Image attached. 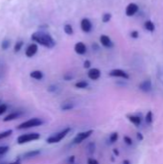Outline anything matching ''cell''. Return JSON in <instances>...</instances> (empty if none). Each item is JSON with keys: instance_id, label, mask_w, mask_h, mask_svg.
<instances>
[{"instance_id": "cell-1", "label": "cell", "mask_w": 163, "mask_h": 164, "mask_svg": "<svg viewBox=\"0 0 163 164\" xmlns=\"http://www.w3.org/2000/svg\"><path fill=\"white\" fill-rule=\"evenodd\" d=\"M32 39L34 41H36L37 43H39L45 46L47 48H53L55 46V41L53 38L47 33L44 32H36L32 35Z\"/></svg>"}, {"instance_id": "cell-2", "label": "cell", "mask_w": 163, "mask_h": 164, "mask_svg": "<svg viewBox=\"0 0 163 164\" xmlns=\"http://www.w3.org/2000/svg\"><path fill=\"white\" fill-rule=\"evenodd\" d=\"M70 131H71L70 128H65V129L63 130V131L50 135V136L46 139V143H48V144H56V143L60 142V141L63 140L64 138H65V136L70 133Z\"/></svg>"}, {"instance_id": "cell-3", "label": "cell", "mask_w": 163, "mask_h": 164, "mask_svg": "<svg viewBox=\"0 0 163 164\" xmlns=\"http://www.w3.org/2000/svg\"><path fill=\"white\" fill-rule=\"evenodd\" d=\"M43 124V121L41 118H31V119L22 122L20 125L16 127L18 130H27V129H31V128H35V127H39Z\"/></svg>"}, {"instance_id": "cell-4", "label": "cell", "mask_w": 163, "mask_h": 164, "mask_svg": "<svg viewBox=\"0 0 163 164\" xmlns=\"http://www.w3.org/2000/svg\"><path fill=\"white\" fill-rule=\"evenodd\" d=\"M41 138V134L37 133H24L21 134L18 137L16 141H18V144L22 145L28 142H32V141H36Z\"/></svg>"}, {"instance_id": "cell-5", "label": "cell", "mask_w": 163, "mask_h": 164, "mask_svg": "<svg viewBox=\"0 0 163 164\" xmlns=\"http://www.w3.org/2000/svg\"><path fill=\"white\" fill-rule=\"evenodd\" d=\"M92 133H93V130H88V131L81 132V133H77L76 136L73 138V140H72V144H74V145L81 144L85 140H86L89 136H91Z\"/></svg>"}, {"instance_id": "cell-6", "label": "cell", "mask_w": 163, "mask_h": 164, "mask_svg": "<svg viewBox=\"0 0 163 164\" xmlns=\"http://www.w3.org/2000/svg\"><path fill=\"white\" fill-rule=\"evenodd\" d=\"M109 75L110 77H114V78H122V79H125V80H129L130 79V75L128 73L122 69H112Z\"/></svg>"}, {"instance_id": "cell-7", "label": "cell", "mask_w": 163, "mask_h": 164, "mask_svg": "<svg viewBox=\"0 0 163 164\" xmlns=\"http://www.w3.org/2000/svg\"><path fill=\"white\" fill-rule=\"evenodd\" d=\"M139 89L142 90L144 92H150L152 89H153V84H152V81L151 80H145L143 82H141L138 86Z\"/></svg>"}, {"instance_id": "cell-8", "label": "cell", "mask_w": 163, "mask_h": 164, "mask_svg": "<svg viewBox=\"0 0 163 164\" xmlns=\"http://www.w3.org/2000/svg\"><path fill=\"white\" fill-rule=\"evenodd\" d=\"M23 114V112L22 111H19V110H16V111H13L11 112L10 114H8L6 117L3 119V122H10V121H13V120H15V119H18L20 118Z\"/></svg>"}, {"instance_id": "cell-9", "label": "cell", "mask_w": 163, "mask_h": 164, "mask_svg": "<svg viewBox=\"0 0 163 164\" xmlns=\"http://www.w3.org/2000/svg\"><path fill=\"white\" fill-rule=\"evenodd\" d=\"M128 120L130 121L132 124H133L135 127H139L142 123V118L139 115H134V114H128L127 115Z\"/></svg>"}, {"instance_id": "cell-10", "label": "cell", "mask_w": 163, "mask_h": 164, "mask_svg": "<svg viewBox=\"0 0 163 164\" xmlns=\"http://www.w3.org/2000/svg\"><path fill=\"white\" fill-rule=\"evenodd\" d=\"M91 28H92L91 21L88 18H83L81 21V29L85 33H89L91 31Z\"/></svg>"}, {"instance_id": "cell-11", "label": "cell", "mask_w": 163, "mask_h": 164, "mask_svg": "<svg viewBox=\"0 0 163 164\" xmlns=\"http://www.w3.org/2000/svg\"><path fill=\"white\" fill-rule=\"evenodd\" d=\"M138 11V6L135 3H131L129 4L127 8H126V15L128 16H132L134 15Z\"/></svg>"}, {"instance_id": "cell-12", "label": "cell", "mask_w": 163, "mask_h": 164, "mask_svg": "<svg viewBox=\"0 0 163 164\" xmlns=\"http://www.w3.org/2000/svg\"><path fill=\"white\" fill-rule=\"evenodd\" d=\"M87 76L90 80L96 81L101 77V71L98 68H91L87 72Z\"/></svg>"}, {"instance_id": "cell-13", "label": "cell", "mask_w": 163, "mask_h": 164, "mask_svg": "<svg viewBox=\"0 0 163 164\" xmlns=\"http://www.w3.org/2000/svg\"><path fill=\"white\" fill-rule=\"evenodd\" d=\"M37 44H30L29 46L27 47L25 54L28 58H32L37 54Z\"/></svg>"}, {"instance_id": "cell-14", "label": "cell", "mask_w": 163, "mask_h": 164, "mask_svg": "<svg viewBox=\"0 0 163 164\" xmlns=\"http://www.w3.org/2000/svg\"><path fill=\"white\" fill-rule=\"evenodd\" d=\"M75 52L79 55H83L86 52V46L83 42H77L74 47Z\"/></svg>"}, {"instance_id": "cell-15", "label": "cell", "mask_w": 163, "mask_h": 164, "mask_svg": "<svg viewBox=\"0 0 163 164\" xmlns=\"http://www.w3.org/2000/svg\"><path fill=\"white\" fill-rule=\"evenodd\" d=\"M100 41H101V43H102V45L104 47H111L112 46V42H111L109 36L102 35L100 37Z\"/></svg>"}, {"instance_id": "cell-16", "label": "cell", "mask_w": 163, "mask_h": 164, "mask_svg": "<svg viewBox=\"0 0 163 164\" xmlns=\"http://www.w3.org/2000/svg\"><path fill=\"white\" fill-rule=\"evenodd\" d=\"M74 107H75V104L73 103V102H71V101H65V102H64V103L60 105V109H61V110L66 111V110H73V109H74Z\"/></svg>"}, {"instance_id": "cell-17", "label": "cell", "mask_w": 163, "mask_h": 164, "mask_svg": "<svg viewBox=\"0 0 163 164\" xmlns=\"http://www.w3.org/2000/svg\"><path fill=\"white\" fill-rule=\"evenodd\" d=\"M41 150H33V151H30L26 153V154L23 155V158H32V157H35V156H37L41 155Z\"/></svg>"}, {"instance_id": "cell-18", "label": "cell", "mask_w": 163, "mask_h": 164, "mask_svg": "<svg viewBox=\"0 0 163 164\" xmlns=\"http://www.w3.org/2000/svg\"><path fill=\"white\" fill-rule=\"evenodd\" d=\"M30 76H31V78L35 79V80L39 81L43 78V73L41 71H39V70H35V71H32L30 73Z\"/></svg>"}, {"instance_id": "cell-19", "label": "cell", "mask_w": 163, "mask_h": 164, "mask_svg": "<svg viewBox=\"0 0 163 164\" xmlns=\"http://www.w3.org/2000/svg\"><path fill=\"white\" fill-rule=\"evenodd\" d=\"M145 121H146V123L148 124V125H151V124L153 123V121H154V115H153V112H152V110H149L147 113H146V115H145Z\"/></svg>"}, {"instance_id": "cell-20", "label": "cell", "mask_w": 163, "mask_h": 164, "mask_svg": "<svg viewBox=\"0 0 163 164\" xmlns=\"http://www.w3.org/2000/svg\"><path fill=\"white\" fill-rule=\"evenodd\" d=\"M12 133H13V130H7V131L0 133V141L9 137L10 135H12Z\"/></svg>"}, {"instance_id": "cell-21", "label": "cell", "mask_w": 163, "mask_h": 164, "mask_svg": "<svg viewBox=\"0 0 163 164\" xmlns=\"http://www.w3.org/2000/svg\"><path fill=\"white\" fill-rule=\"evenodd\" d=\"M145 28H146V30H148L150 32H154L155 31V24L152 22L151 20H147L145 22Z\"/></svg>"}, {"instance_id": "cell-22", "label": "cell", "mask_w": 163, "mask_h": 164, "mask_svg": "<svg viewBox=\"0 0 163 164\" xmlns=\"http://www.w3.org/2000/svg\"><path fill=\"white\" fill-rule=\"evenodd\" d=\"M118 137H119V133H118L117 132L110 133V135H109V143L110 144L115 143L116 141L118 140Z\"/></svg>"}, {"instance_id": "cell-23", "label": "cell", "mask_w": 163, "mask_h": 164, "mask_svg": "<svg viewBox=\"0 0 163 164\" xmlns=\"http://www.w3.org/2000/svg\"><path fill=\"white\" fill-rule=\"evenodd\" d=\"M75 87H76L77 88H81V89L86 88V87H88V83L86 82V81H80V82H78V83L75 84Z\"/></svg>"}, {"instance_id": "cell-24", "label": "cell", "mask_w": 163, "mask_h": 164, "mask_svg": "<svg viewBox=\"0 0 163 164\" xmlns=\"http://www.w3.org/2000/svg\"><path fill=\"white\" fill-rule=\"evenodd\" d=\"M10 148L9 146H0V158H1L4 155H6L9 152Z\"/></svg>"}, {"instance_id": "cell-25", "label": "cell", "mask_w": 163, "mask_h": 164, "mask_svg": "<svg viewBox=\"0 0 163 164\" xmlns=\"http://www.w3.org/2000/svg\"><path fill=\"white\" fill-rule=\"evenodd\" d=\"M64 33L67 34V35H72V34H73V28H72V26L70 24L64 25Z\"/></svg>"}, {"instance_id": "cell-26", "label": "cell", "mask_w": 163, "mask_h": 164, "mask_svg": "<svg viewBox=\"0 0 163 164\" xmlns=\"http://www.w3.org/2000/svg\"><path fill=\"white\" fill-rule=\"evenodd\" d=\"M124 142L127 144V145H129V146H132V144H133V141H132V137H130V136H128V135H125L124 136Z\"/></svg>"}, {"instance_id": "cell-27", "label": "cell", "mask_w": 163, "mask_h": 164, "mask_svg": "<svg viewBox=\"0 0 163 164\" xmlns=\"http://www.w3.org/2000/svg\"><path fill=\"white\" fill-rule=\"evenodd\" d=\"M10 45H11V42H10V41L9 39H4L3 41V42H2V49H4V50H7L9 47H10Z\"/></svg>"}, {"instance_id": "cell-28", "label": "cell", "mask_w": 163, "mask_h": 164, "mask_svg": "<svg viewBox=\"0 0 163 164\" xmlns=\"http://www.w3.org/2000/svg\"><path fill=\"white\" fill-rule=\"evenodd\" d=\"M7 109H8L7 105H5V104H1V105H0V116H1L2 114H4L5 112L7 111Z\"/></svg>"}, {"instance_id": "cell-29", "label": "cell", "mask_w": 163, "mask_h": 164, "mask_svg": "<svg viewBox=\"0 0 163 164\" xmlns=\"http://www.w3.org/2000/svg\"><path fill=\"white\" fill-rule=\"evenodd\" d=\"M111 19V15L110 14H104L103 15V22L104 23H106Z\"/></svg>"}, {"instance_id": "cell-30", "label": "cell", "mask_w": 163, "mask_h": 164, "mask_svg": "<svg viewBox=\"0 0 163 164\" xmlns=\"http://www.w3.org/2000/svg\"><path fill=\"white\" fill-rule=\"evenodd\" d=\"M22 44H23V42L22 41H18V42H16V44L15 45V52H18V51L21 49L22 47Z\"/></svg>"}, {"instance_id": "cell-31", "label": "cell", "mask_w": 163, "mask_h": 164, "mask_svg": "<svg viewBox=\"0 0 163 164\" xmlns=\"http://www.w3.org/2000/svg\"><path fill=\"white\" fill-rule=\"evenodd\" d=\"M87 164H99V161L93 157H89L87 159Z\"/></svg>"}, {"instance_id": "cell-32", "label": "cell", "mask_w": 163, "mask_h": 164, "mask_svg": "<svg viewBox=\"0 0 163 164\" xmlns=\"http://www.w3.org/2000/svg\"><path fill=\"white\" fill-rule=\"evenodd\" d=\"M58 89V87H57V86H55V84H52V86H50L49 87H48V91L49 92H56V90Z\"/></svg>"}, {"instance_id": "cell-33", "label": "cell", "mask_w": 163, "mask_h": 164, "mask_svg": "<svg viewBox=\"0 0 163 164\" xmlns=\"http://www.w3.org/2000/svg\"><path fill=\"white\" fill-rule=\"evenodd\" d=\"M67 162L69 164H74L75 163V156H71L68 157V159H67Z\"/></svg>"}, {"instance_id": "cell-34", "label": "cell", "mask_w": 163, "mask_h": 164, "mask_svg": "<svg viewBox=\"0 0 163 164\" xmlns=\"http://www.w3.org/2000/svg\"><path fill=\"white\" fill-rule=\"evenodd\" d=\"M136 138L138 141H143L144 140V136L141 133H136Z\"/></svg>"}, {"instance_id": "cell-35", "label": "cell", "mask_w": 163, "mask_h": 164, "mask_svg": "<svg viewBox=\"0 0 163 164\" xmlns=\"http://www.w3.org/2000/svg\"><path fill=\"white\" fill-rule=\"evenodd\" d=\"M138 36H139V34H138L137 31H132V32L131 33V37H132V38H137Z\"/></svg>"}, {"instance_id": "cell-36", "label": "cell", "mask_w": 163, "mask_h": 164, "mask_svg": "<svg viewBox=\"0 0 163 164\" xmlns=\"http://www.w3.org/2000/svg\"><path fill=\"white\" fill-rule=\"evenodd\" d=\"M90 65H91V64H90V61H86L85 63H83V67H85V68H89Z\"/></svg>"}, {"instance_id": "cell-37", "label": "cell", "mask_w": 163, "mask_h": 164, "mask_svg": "<svg viewBox=\"0 0 163 164\" xmlns=\"http://www.w3.org/2000/svg\"><path fill=\"white\" fill-rule=\"evenodd\" d=\"M112 152H113V154L116 156H119V155H120V153H119V150H118V149H113V150H112Z\"/></svg>"}, {"instance_id": "cell-38", "label": "cell", "mask_w": 163, "mask_h": 164, "mask_svg": "<svg viewBox=\"0 0 163 164\" xmlns=\"http://www.w3.org/2000/svg\"><path fill=\"white\" fill-rule=\"evenodd\" d=\"M72 76H69V75H64V79L65 81H71L72 80Z\"/></svg>"}, {"instance_id": "cell-39", "label": "cell", "mask_w": 163, "mask_h": 164, "mask_svg": "<svg viewBox=\"0 0 163 164\" xmlns=\"http://www.w3.org/2000/svg\"><path fill=\"white\" fill-rule=\"evenodd\" d=\"M6 164H21V163H20V160H19V159H16V160H15V161H14V162L6 163Z\"/></svg>"}, {"instance_id": "cell-40", "label": "cell", "mask_w": 163, "mask_h": 164, "mask_svg": "<svg viewBox=\"0 0 163 164\" xmlns=\"http://www.w3.org/2000/svg\"><path fill=\"white\" fill-rule=\"evenodd\" d=\"M122 164H132V163H131V161L129 160V159H125V160H123Z\"/></svg>"}]
</instances>
